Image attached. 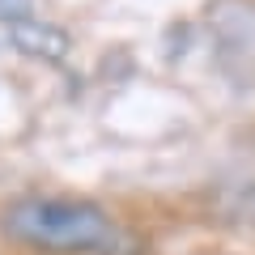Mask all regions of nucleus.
<instances>
[{"mask_svg":"<svg viewBox=\"0 0 255 255\" xmlns=\"http://www.w3.org/2000/svg\"><path fill=\"white\" fill-rule=\"evenodd\" d=\"M9 43L17 47L21 55H30V60H43V64H55L68 55V47H73V38L64 34L60 26H51V21H38V17H21L9 26Z\"/></svg>","mask_w":255,"mask_h":255,"instance_id":"nucleus-2","label":"nucleus"},{"mask_svg":"<svg viewBox=\"0 0 255 255\" xmlns=\"http://www.w3.org/2000/svg\"><path fill=\"white\" fill-rule=\"evenodd\" d=\"M0 17H4V21L30 17V0H0Z\"/></svg>","mask_w":255,"mask_h":255,"instance_id":"nucleus-3","label":"nucleus"},{"mask_svg":"<svg viewBox=\"0 0 255 255\" xmlns=\"http://www.w3.org/2000/svg\"><path fill=\"white\" fill-rule=\"evenodd\" d=\"M243 209H251V213H255V187H247V191H243Z\"/></svg>","mask_w":255,"mask_h":255,"instance_id":"nucleus-4","label":"nucleus"},{"mask_svg":"<svg viewBox=\"0 0 255 255\" xmlns=\"http://www.w3.org/2000/svg\"><path fill=\"white\" fill-rule=\"evenodd\" d=\"M4 234L38 251L60 255H119L124 230L111 221L107 209L90 200H60V196H30L4 209Z\"/></svg>","mask_w":255,"mask_h":255,"instance_id":"nucleus-1","label":"nucleus"}]
</instances>
